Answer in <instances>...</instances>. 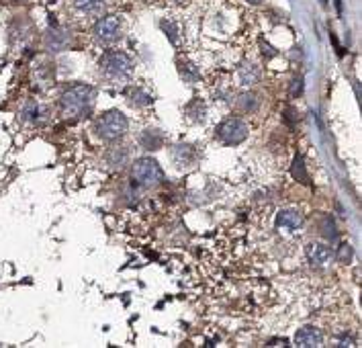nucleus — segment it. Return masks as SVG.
Returning a JSON list of instances; mask_svg holds the SVG:
<instances>
[{"mask_svg": "<svg viewBox=\"0 0 362 348\" xmlns=\"http://www.w3.org/2000/svg\"><path fill=\"white\" fill-rule=\"evenodd\" d=\"M336 11L338 15H342V0H336Z\"/></svg>", "mask_w": 362, "mask_h": 348, "instance_id": "393cba45", "label": "nucleus"}, {"mask_svg": "<svg viewBox=\"0 0 362 348\" xmlns=\"http://www.w3.org/2000/svg\"><path fill=\"white\" fill-rule=\"evenodd\" d=\"M256 105H258L256 94L246 92V94H242V96H239V107H242L244 111H252V109H256Z\"/></svg>", "mask_w": 362, "mask_h": 348, "instance_id": "2eb2a0df", "label": "nucleus"}, {"mask_svg": "<svg viewBox=\"0 0 362 348\" xmlns=\"http://www.w3.org/2000/svg\"><path fill=\"white\" fill-rule=\"evenodd\" d=\"M162 29H164V33L168 35V39H170L172 43H176V29L172 27V23H168V21H164V23H162Z\"/></svg>", "mask_w": 362, "mask_h": 348, "instance_id": "4be33fe9", "label": "nucleus"}, {"mask_svg": "<svg viewBox=\"0 0 362 348\" xmlns=\"http://www.w3.org/2000/svg\"><path fill=\"white\" fill-rule=\"evenodd\" d=\"M131 174H133V180L137 184L145 186V188L158 186L164 180V172H162L160 164L153 158H139V160H135V164L131 168Z\"/></svg>", "mask_w": 362, "mask_h": 348, "instance_id": "7ed1b4c3", "label": "nucleus"}, {"mask_svg": "<svg viewBox=\"0 0 362 348\" xmlns=\"http://www.w3.org/2000/svg\"><path fill=\"white\" fill-rule=\"evenodd\" d=\"M289 90H291L293 96H301V94H303V80H301V78H295V80L291 82V88H289Z\"/></svg>", "mask_w": 362, "mask_h": 348, "instance_id": "412c9836", "label": "nucleus"}, {"mask_svg": "<svg viewBox=\"0 0 362 348\" xmlns=\"http://www.w3.org/2000/svg\"><path fill=\"white\" fill-rule=\"evenodd\" d=\"M352 258H354L352 246H350V244H342V246H340V250H338V260L344 262V264H350Z\"/></svg>", "mask_w": 362, "mask_h": 348, "instance_id": "f3484780", "label": "nucleus"}, {"mask_svg": "<svg viewBox=\"0 0 362 348\" xmlns=\"http://www.w3.org/2000/svg\"><path fill=\"white\" fill-rule=\"evenodd\" d=\"M100 66L109 76L113 78H121V76H127L133 68L129 56H125L123 52H107L105 56L100 58Z\"/></svg>", "mask_w": 362, "mask_h": 348, "instance_id": "20e7f679", "label": "nucleus"}, {"mask_svg": "<svg viewBox=\"0 0 362 348\" xmlns=\"http://www.w3.org/2000/svg\"><path fill=\"white\" fill-rule=\"evenodd\" d=\"M248 3H252V5H260L262 0H248Z\"/></svg>", "mask_w": 362, "mask_h": 348, "instance_id": "a878e982", "label": "nucleus"}, {"mask_svg": "<svg viewBox=\"0 0 362 348\" xmlns=\"http://www.w3.org/2000/svg\"><path fill=\"white\" fill-rule=\"evenodd\" d=\"M74 7L84 13H98L102 9V0H74Z\"/></svg>", "mask_w": 362, "mask_h": 348, "instance_id": "ddd939ff", "label": "nucleus"}, {"mask_svg": "<svg viewBox=\"0 0 362 348\" xmlns=\"http://www.w3.org/2000/svg\"><path fill=\"white\" fill-rule=\"evenodd\" d=\"M321 227H324V231H321V234H324L328 240H336V238H338V229H336L334 217H330V215H328V217L324 219V225H321Z\"/></svg>", "mask_w": 362, "mask_h": 348, "instance_id": "dca6fc26", "label": "nucleus"}, {"mask_svg": "<svg viewBox=\"0 0 362 348\" xmlns=\"http://www.w3.org/2000/svg\"><path fill=\"white\" fill-rule=\"evenodd\" d=\"M321 3H324V5H326V3H328V0H321Z\"/></svg>", "mask_w": 362, "mask_h": 348, "instance_id": "bb28decb", "label": "nucleus"}, {"mask_svg": "<svg viewBox=\"0 0 362 348\" xmlns=\"http://www.w3.org/2000/svg\"><path fill=\"white\" fill-rule=\"evenodd\" d=\"M295 346L299 348H317L321 346V332L313 326H305L295 334Z\"/></svg>", "mask_w": 362, "mask_h": 348, "instance_id": "6e6552de", "label": "nucleus"}, {"mask_svg": "<svg viewBox=\"0 0 362 348\" xmlns=\"http://www.w3.org/2000/svg\"><path fill=\"white\" fill-rule=\"evenodd\" d=\"M192 64H184V66H178L180 68V72H182V78L186 80V82H192V80H196L198 78V72H196V68H190Z\"/></svg>", "mask_w": 362, "mask_h": 348, "instance_id": "6ab92c4d", "label": "nucleus"}, {"mask_svg": "<svg viewBox=\"0 0 362 348\" xmlns=\"http://www.w3.org/2000/svg\"><path fill=\"white\" fill-rule=\"evenodd\" d=\"M291 176H293L297 182H301V184H309L307 166H305V160H303L301 154H297L295 160H293V164H291Z\"/></svg>", "mask_w": 362, "mask_h": 348, "instance_id": "9d476101", "label": "nucleus"}, {"mask_svg": "<svg viewBox=\"0 0 362 348\" xmlns=\"http://www.w3.org/2000/svg\"><path fill=\"white\" fill-rule=\"evenodd\" d=\"M131 96H135V98H131L135 105H149V103H151V96L145 94V92H141V90H133Z\"/></svg>", "mask_w": 362, "mask_h": 348, "instance_id": "aec40b11", "label": "nucleus"}, {"mask_svg": "<svg viewBox=\"0 0 362 348\" xmlns=\"http://www.w3.org/2000/svg\"><path fill=\"white\" fill-rule=\"evenodd\" d=\"M96 133L107 139L115 141L127 133V119L121 111H107L105 115H100L96 121Z\"/></svg>", "mask_w": 362, "mask_h": 348, "instance_id": "f03ea898", "label": "nucleus"}, {"mask_svg": "<svg viewBox=\"0 0 362 348\" xmlns=\"http://www.w3.org/2000/svg\"><path fill=\"white\" fill-rule=\"evenodd\" d=\"M127 160H129V150H127V147H113V150L107 154V162L111 166H115V168L125 166Z\"/></svg>", "mask_w": 362, "mask_h": 348, "instance_id": "9b49d317", "label": "nucleus"}, {"mask_svg": "<svg viewBox=\"0 0 362 348\" xmlns=\"http://www.w3.org/2000/svg\"><path fill=\"white\" fill-rule=\"evenodd\" d=\"M94 98V88L88 84H76L62 94V107L74 117H82L90 111Z\"/></svg>", "mask_w": 362, "mask_h": 348, "instance_id": "f257e3e1", "label": "nucleus"}, {"mask_svg": "<svg viewBox=\"0 0 362 348\" xmlns=\"http://www.w3.org/2000/svg\"><path fill=\"white\" fill-rule=\"evenodd\" d=\"M239 78H242V84H254L258 80V70H254L252 66H244L239 70Z\"/></svg>", "mask_w": 362, "mask_h": 348, "instance_id": "4468645a", "label": "nucleus"}, {"mask_svg": "<svg viewBox=\"0 0 362 348\" xmlns=\"http://www.w3.org/2000/svg\"><path fill=\"white\" fill-rule=\"evenodd\" d=\"M23 119H27V121H37V119H39V105L31 101V103L25 107V111H23Z\"/></svg>", "mask_w": 362, "mask_h": 348, "instance_id": "a211bd4d", "label": "nucleus"}, {"mask_svg": "<svg viewBox=\"0 0 362 348\" xmlns=\"http://www.w3.org/2000/svg\"><path fill=\"white\" fill-rule=\"evenodd\" d=\"M141 143L147 147V150H158V147L162 145V135L156 133L153 129L143 131V135H141Z\"/></svg>", "mask_w": 362, "mask_h": 348, "instance_id": "f8f14e48", "label": "nucleus"}, {"mask_svg": "<svg viewBox=\"0 0 362 348\" xmlns=\"http://www.w3.org/2000/svg\"><path fill=\"white\" fill-rule=\"evenodd\" d=\"M338 346H356V340L350 338V336H342V338L338 340Z\"/></svg>", "mask_w": 362, "mask_h": 348, "instance_id": "b1692460", "label": "nucleus"}, {"mask_svg": "<svg viewBox=\"0 0 362 348\" xmlns=\"http://www.w3.org/2000/svg\"><path fill=\"white\" fill-rule=\"evenodd\" d=\"M217 133H219V137L225 141V143H229V145H237V143H242L246 137H248V125L242 121V119H227V121H223L221 125H219V129H217Z\"/></svg>", "mask_w": 362, "mask_h": 348, "instance_id": "39448f33", "label": "nucleus"}, {"mask_svg": "<svg viewBox=\"0 0 362 348\" xmlns=\"http://www.w3.org/2000/svg\"><path fill=\"white\" fill-rule=\"evenodd\" d=\"M307 256H309V262L315 264V266H324L328 262H332L334 258V250L328 246V244H319V242H311L307 244Z\"/></svg>", "mask_w": 362, "mask_h": 348, "instance_id": "0eeeda50", "label": "nucleus"}, {"mask_svg": "<svg viewBox=\"0 0 362 348\" xmlns=\"http://www.w3.org/2000/svg\"><path fill=\"white\" fill-rule=\"evenodd\" d=\"M260 47H262V52H264V56H266V58H274V56H276V49H274L272 45H268L266 41H262V43H260Z\"/></svg>", "mask_w": 362, "mask_h": 348, "instance_id": "5701e85b", "label": "nucleus"}, {"mask_svg": "<svg viewBox=\"0 0 362 348\" xmlns=\"http://www.w3.org/2000/svg\"><path fill=\"white\" fill-rule=\"evenodd\" d=\"M301 225H303V215L295 209H285L276 215V227H287V229L295 231Z\"/></svg>", "mask_w": 362, "mask_h": 348, "instance_id": "1a4fd4ad", "label": "nucleus"}, {"mask_svg": "<svg viewBox=\"0 0 362 348\" xmlns=\"http://www.w3.org/2000/svg\"><path fill=\"white\" fill-rule=\"evenodd\" d=\"M119 31H121V23L117 17H105L100 19L96 25H94V35L98 41L102 43H113L119 39Z\"/></svg>", "mask_w": 362, "mask_h": 348, "instance_id": "423d86ee", "label": "nucleus"}]
</instances>
